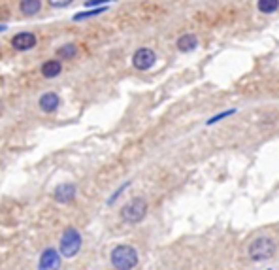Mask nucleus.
I'll use <instances>...</instances> for the list:
<instances>
[{
  "mask_svg": "<svg viewBox=\"0 0 279 270\" xmlns=\"http://www.w3.org/2000/svg\"><path fill=\"white\" fill-rule=\"evenodd\" d=\"M112 264L113 268L117 270H132L138 264V251L134 250L132 246L121 244L117 248H113L112 251Z\"/></svg>",
  "mask_w": 279,
  "mask_h": 270,
  "instance_id": "nucleus-1",
  "label": "nucleus"
},
{
  "mask_svg": "<svg viewBox=\"0 0 279 270\" xmlns=\"http://www.w3.org/2000/svg\"><path fill=\"white\" fill-rule=\"evenodd\" d=\"M146 216H147V202L142 197L132 198L130 202H126V204L121 208V218H123V221H126V223L130 225L140 223Z\"/></svg>",
  "mask_w": 279,
  "mask_h": 270,
  "instance_id": "nucleus-2",
  "label": "nucleus"
},
{
  "mask_svg": "<svg viewBox=\"0 0 279 270\" xmlns=\"http://www.w3.org/2000/svg\"><path fill=\"white\" fill-rule=\"evenodd\" d=\"M247 253H249V257H251L253 261H266V259L273 257V253H275V242L268 236L255 238L251 244H249Z\"/></svg>",
  "mask_w": 279,
  "mask_h": 270,
  "instance_id": "nucleus-3",
  "label": "nucleus"
},
{
  "mask_svg": "<svg viewBox=\"0 0 279 270\" xmlns=\"http://www.w3.org/2000/svg\"><path fill=\"white\" fill-rule=\"evenodd\" d=\"M60 255L64 257H76L81 250V234L74 227H68L64 229L62 236H60V244H59Z\"/></svg>",
  "mask_w": 279,
  "mask_h": 270,
  "instance_id": "nucleus-4",
  "label": "nucleus"
},
{
  "mask_svg": "<svg viewBox=\"0 0 279 270\" xmlns=\"http://www.w3.org/2000/svg\"><path fill=\"white\" fill-rule=\"evenodd\" d=\"M155 61H157V55L149 47H140L138 51L132 55V65L138 70H149L155 65Z\"/></svg>",
  "mask_w": 279,
  "mask_h": 270,
  "instance_id": "nucleus-5",
  "label": "nucleus"
},
{
  "mask_svg": "<svg viewBox=\"0 0 279 270\" xmlns=\"http://www.w3.org/2000/svg\"><path fill=\"white\" fill-rule=\"evenodd\" d=\"M60 266V253L53 248H47L40 257L38 270H59Z\"/></svg>",
  "mask_w": 279,
  "mask_h": 270,
  "instance_id": "nucleus-6",
  "label": "nucleus"
},
{
  "mask_svg": "<svg viewBox=\"0 0 279 270\" xmlns=\"http://www.w3.org/2000/svg\"><path fill=\"white\" fill-rule=\"evenodd\" d=\"M36 44H38V40H36V34L32 33H19L12 38V47L15 51H28Z\"/></svg>",
  "mask_w": 279,
  "mask_h": 270,
  "instance_id": "nucleus-7",
  "label": "nucleus"
},
{
  "mask_svg": "<svg viewBox=\"0 0 279 270\" xmlns=\"http://www.w3.org/2000/svg\"><path fill=\"white\" fill-rule=\"evenodd\" d=\"M53 197L57 202H60V204H68V202H72L74 198H76V185H72V184L59 185V187L55 189Z\"/></svg>",
  "mask_w": 279,
  "mask_h": 270,
  "instance_id": "nucleus-8",
  "label": "nucleus"
},
{
  "mask_svg": "<svg viewBox=\"0 0 279 270\" xmlns=\"http://www.w3.org/2000/svg\"><path fill=\"white\" fill-rule=\"evenodd\" d=\"M38 102H40L42 112H46V113L57 112V108L60 106V99L57 93H46V95H42Z\"/></svg>",
  "mask_w": 279,
  "mask_h": 270,
  "instance_id": "nucleus-9",
  "label": "nucleus"
},
{
  "mask_svg": "<svg viewBox=\"0 0 279 270\" xmlns=\"http://www.w3.org/2000/svg\"><path fill=\"white\" fill-rule=\"evenodd\" d=\"M62 72V65H60L59 59H51V61H46L42 65V76L44 78H57L59 74Z\"/></svg>",
  "mask_w": 279,
  "mask_h": 270,
  "instance_id": "nucleus-10",
  "label": "nucleus"
},
{
  "mask_svg": "<svg viewBox=\"0 0 279 270\" xmlns=\"http://www.w3.org/2000/svg\"><path fill=\"white\" fill-rule=\"evenodd\" d=\"M196 46H198V38L194 34H183L178 38V49L183 53L193 51V49H196Z\"/></svg>",
  "mask_w": 279,
  "mask_h": 270,
  "instance_id": "nucleus-11",
  "label": "nucleus"
},
{
  "mask_svg": "<svg viewBox=\"0 0 279 270\" xmlns=\"http://www.w3.org/2000/svg\"><path fill=\"white\" fill-rule=\"evenodd\" d=\"M42 8V0H21L19 4V10L25 15H34V13H38Z\"/></svg>",
  "mask_w": 279,
  "mask_h": 270,
  "instance_id": "nucleus-12",
  "label": "nucleus"
},
{
  "mask_svg": "<svg viewBox=\"0 0 279 270\" xmlns=\"http://www.w3.org/2000/svg\"><path fill=\"white\" fill-rule=\"evenodd\" d=\"M57 55L60 59H74L78 55V46L76 44H64V46H60L57 49Z\"/></svg>",
  "mask_w": 279,
  "mask_h": 270,
  "instance_id": "nucleus-13",
  "label": "nucleus"
},
{
  "mask_svg": "<svg viewBox=\"0 0 279 270\" xmlns=\"http://www.w3.org/2000/svg\"><path fill=\"white\" fill-rule=\"evenodd\" d=\"M279 8V0H259V12L273 13Z\"/></svg>",
  "mask_w": 279,
  "mask_h": 270,
  "instance_id": "nucleus-14",
  "label": "nucleus"
},
{
  "mask_svg": "<svg viewBox=\"0 0 279 270\" xmlns=\"http://www.w3.org/2000/svg\"><path fill=\"white\" fill-rule=\"evenodd\" d=\"M108 8L106 6H100V8H94V10H89V12H81V13H76L74 15V21H83V19H89V17H94V15H100L104 13Z\"/></svg>",
  "mask_w": 279,
  "mask_h": 270,
  "instance_id": "nucleus-15",
  "label": "nucleus"
},
{
  "mask_svg": "<svg viewBox=\"0 0 279 270\" xmlns=\"http://www.w3.org/2000/svg\"><path fill=\"white\" fill-rule=\"evenodd\" d=\"M72 2L74 0H47V4L53 8H66V6H70Z\"/></svg>",
  "mask_w": 279,
  "mask_h": 270,
  "instance_id": "nucleus-16",
  "label": "nucleus"
},
{
  "mask_svg": "<svg viewBox=\"0 0 279 270\" xmlns=\"http://www.w3.org/2000/svg\"><path fill=\"white\" fill-rule=\"evenodd\" d=\"M232 113H234V110H226V112H223V113H217L215 117H212L210 121H207V125H213L215 121H221V119H225L226 115H232Z\"/></svg>",
  "mask_w": 279,
  "mask_h": 270,
  "instance_id": "nucleus-17",
  "label": "nucleus"
},
{
  "mask_svg": "<svg viewBox=\"0 0 279 270\" xmlns=\"http://www.w3.org/2000/svg\"><path fill=\"white\" fill-rule=\"evenodd\" d=\"M128 185H130V184H125V185H121L119 189H117V191L113 193V197L110 198V200H108V204H113V202H115V200H117V197H121V193L125 191V189H126V187H128Z\"/></svg>",
  "mask_w": 279,
  "mask_h": 270,
  "instance_id": "nucleus-18",
  "label": "nucleus"
},
{
  "mask_svg": "<svg viewBox=\"0 0 279 270\" xmlns=\"http://www.w3.org/2000/svg\"><path fill=\"white\" fill-rule=\"evenodd\" d=\"M106 2H110V0H87L85 6L93 8V6H100V4H106Z\"/></svg>",
  "mask_w": 279,
  "mask_h": 270,
  "instance_id": "nucleus-19",
  "label": "nucleus"
},
{
  "mask_svg": "<svg viewBox=\"0 0 279 270\" xmlns=\"http://www.w3.org/2000/svg\"><path fill=\"white\" fill-rule=\"evenodd\" d=\"M8 26L6 25H0V33H4V31H6Z\"/></svg>",
  "mask_w": 279,
  "mask_h": 270,
  "instance_id": "nucleus-20",
  "label": "nucleus"
}]
</instances>
